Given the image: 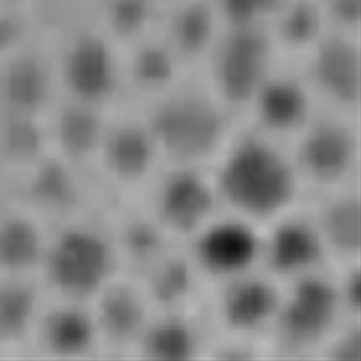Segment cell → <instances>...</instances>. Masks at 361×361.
Segmentation results:
<instances>
[{
    "mask_svg": "<svg viewBox=\"0 0 361 361\" xmlns=\"http://www.w3.org/2000/svg\"><path fill=\"white\" fill-rule=\"evenodd\" d=\"M210 169L222 210L260 228L307 197L288 145L243 122Z\"/></svg>",
    "mask_w": 361,
    "mask_h": 361,
    "instance_id": "6da1fadb",
    "label": "cell"
},
{
    "mask_svg": "<svg viewBox=\"0 0 361 361\" xmlns=\"http://www.w3.org/2000/svg\"><path fill=\"white\" fill-rule=\"evenodd\" d=\"M121 272L119 253L103 213L50 226L38 272L48 295L90 303Z\"/></svg>",
    "mask_w": 361,
    "mask_h": 361,
    "instance_id": "7a4b0ae2",
    "label": "cell"
},
{
    "mask_svg": "<svg viewBox=\"0 0 361 361\" xmlns=\"http://www.w3.org/2000/svg\"><path fill=\"white\" fill-rule=\"evenodd\" d=\"M141 110L164 165L212 168L241 126L214 94L195 90H172Z\"/></svg>",
    "mask_w": 361,
    "mask_h": 361,
    "instance_id": "3957f363",
    "label": "cell"
},
{
    "mask_svg": "<svg viewBox=\"0 0 361 361\" xmlns=\"http://www.w3.org/2000/svg\"><path fill=\"white\" fill-rule=\"evenodd\" d=\"M346 321L330 268L283 284L268 344L274 359L317 360L330 336Z\"/></svg>",
    "mask_w": 361,
    "mask_h": 361,
    "instance_id": "277c9868",
    "label": "cell"
},
{
    "mask_svg": "<svg viewBox=\"0 0 361 361\" xmlns=\"http://www.w3.org/2000/svg\"><path fill=\"white\" fill-rule=\"evenodd\" d=\"M288 148L307 197L361 184L360 116L319 110Z\"/></svg>",
    "mask_w": 361,
    "mask_h": 361,
    "instance_id": "5b68a950",
    "label": "cell"
},
{
    "mask_svg": "<svg viewBox=\"0 0 361 361\" xmlns=\"http://www.w3.org/2000/svg\"><path fill=\"white\" fill-rule=\"evenodd\" d=\"M163 165L142 110L134 106L114 110L94 168L110 203L140 199Z\"/></svg>",
    "mask_w": 361,
    "mask_h": 361,
    "instance_id": "8992f818",
    "label": "cell"
},
{
    "mask_svg": "<svg viewBox=\"0 0 361 361\" xmlns=\"http://www.w3.org/2000/svg\"><path fill=\"white\" fill-rule=\"evenodd\" d=\"M140 200L166 235L181 245L222 210L212 169L202 166L163 165Z\"/></svg>",
    "mask_w": 361,
    "mask_h": 361,
    "instance_id": "52a82bcc",
    "label": "cell"
},
{
    "mask_svg": "<svg viewBox=\"0 0 361 361\" xmlns=\"http://www.w3.org/2000/svg\"><path fill=\"white\" fill-rule=\"evenodd\" d=\"M281 294L283 284L262 268L214 286L204 307L213 336L269 346Z\"/></svg>",
    "mask_w": 361,
    "mask_h": 361,
    "instance_id": "ba28073f",
    "label": "cell"
},
{
    "mask_svg": "<svg viewBox=\"0 0 361 361\" xmlns=\"http://www.w3.org/2000/svg\"><path fill=\"white\" fill-rule=\"evenodd\" d=\"M262 247L263 228L225 210L185 244L210 288L260 269Z\"/></svg>",
    "mask_w": 361,
    "mask_h": 361,
    "instance_id": "9c48e42d",
    "label": "cell"
},
{
    "mask_svg": "<svg viewBox=\"0 0 361 361\" xmlns=\"http://www.w3.org/2000/svg\"><path fill=\"white\" fill-rule=\"evenodd\" d=\"M102 359H133L154 309L138 279L121 272L90 302Z\"/></svg>",
    "mask_w": 361,
    "mask_h": 361,
    "instance_id": "30bf717a",
    "label": "cell"
},
{
    "mask_svg": "<svg viewBox=\"0 0 361 361\" xmlns=\"http://www.w3.org/2000/svg\"><path fill=\"white\" fill-rule=\"evenodd\" d=\"M329 268L326 252L305 200L263 228L262 269L281 284Z\"/></svg>",
    "mask_w": 361,
    "mask_h": 361,
    "instance_id": "8fae6325",
    "label": "cell"
},
{
    "mask_svg": "<svg viewBox=\"0 0 361 361\" xmlns=\"http://www.w3.org/2000/svg\"><path fill=\"white\" fill-rule=\"evenodd\" d=\"M29 356L49 360L102 359L98 328L90 303L47 294Z\"/></svg>",
    "mask_w": 361,
    "mask_h": 361,
    "instance_id": "7c38bea8",
    "label": "cell"
},
{
    "mask_svg": "<svg viewBox=\"0 0 361 361\" xmlns=\"http://www.w3.org/2000/svg\"><path fill=\"white\" fill-rule=\"evenodd\" d=\"M269 75L271 53L265 38L241 26L216 53L213 94L241 119Z\"/></svg>",
    "mask_w": 361,
    "mask_h": 361,
    "instance_id": "4fadbf2b",
    "label": "cell"
},
{
    "mask_svg": "<svg viewBox=\"0 0 361 361\" xmlns=\"http://www.w3.org/2000/svg\"><path fill=\"white\" fill-rule=\"evenodd\" d=\"M56 80L63 92L60 98L106 111L122 106L121 76L114 56L95 37H82L66 50Z\"/></svg>",
    "mask_w": 361,
    "mask_h": 361,
    "instance_id": "5bb4252c",
    "label": "cell"
},
{
    "mask_svg": "<svg viewBox=\"0 0 361 361\" xmlns=\"http://www.w3.org/2000/svg\"><path fill=\"white\" fill-rule=\"evenodd\" d=\"M310 87L293 76L269 75L241 122L284 145H290L319 111Z\"/></svg>",
    "mask_w": 361,
    "mask_h": 361,
    "instance_id": "9a60e30c",
    "label": "cell"
},
{
    "mask_svg": "<svg viewBox=\"0 0 361 361\" xmlns=\"http://www.w3.org/2000/svg\"><path fill=\"white\" fill-rule=\"evenodd\" d=\"M111 113L59 98L45 118L50 153L94 173Z\"/></svg>",
    "mask_w": 361,
    "mask_h": 361,
    "instance_id": "2e32d148",
    "label": "cell"
},
{
    "mask_svg": "<svg viewBox=\"0 0 361 361\" xmlns=\"http://www.w3.org/2000/svg\"><path fill=\"white\" fill-rule=\"evenodd\" d=\"M329 268L361 263V184L306 197Z\"/></svg>",
    "mask_w": 361,
    "mask_h": 361,
    "instance_id": "e0dca14e",
    "label": "cell"
},
{
    "mask_svg": "<svg viewBox=\"0 0 361 361\" xmlns=\"http://www.w3.org/2000/svg\"><path fill=\"white\" fill-rule=\"evenodd\" d=\"M212 328L203 310H154L133 359L199 360L206 357Z\"/></svg>",
    "mask_w": 361,
    "mask_h": 361,
    "instance_id": "ac0fdd59",
    "label": "cell"
},
{
    "mask_svg": "<svg viewBox=\"0 0 361 361\" xmlns=\"http://www.w3.org/2000/svg\"><path fill=\"white\" fill-rule=\"evenodd\" d=\"M50 226L17 197H0V276L38 279Z\"/></svg>",
    "mask_w": 361,
    "mask_h": 361,
    "instance_id": "d6986e66",
    "label": "cell"
},
{
    "mask_svg": "<svg viewBox=\"0 0 361 361\" xmlns=\"http://www.w3.org/2000/svg\"><path fill=\"white\" fill-rule=\"evenodd\" d=\"M310 76L321 110L360 116V53L353 44L340 38L324 42L312 59Z\"/></svg>",
    "mask_w": 361,
    "mask_h": 361,
    "instance_id": "ffe728a7",
    "label": "cell"
},
{
    "mask_svg": "<svg viewBox=\"0 0 361 361\" xmlns=\"http://www.w3.org/2000/svg\"><path fill=\"white\" fill-rule=\"evenodd\" d=\"M154 310H203L210 284L202 276L185 245L176 244L134 276Z\"/></svg>",
    "mask_w": 361,
    "mask_h": 361,
    "instance_id": "44dd1931",
    "label": "cell"
},
{
    "mask_svg": "<svg viewBox=\"0 0 361 361\" xmlns=\"http://www.w3.org/2000/svg\"><path fill=\"white\" fill-rule=\"evenodd\" d=\"M45 298L37 278L0 276V356H29Z\"/></svg>",
    "mask_w": 361,
    "mask_h": 361,
    "instance_id": "7402d4cb",
    "label": "cell"
},
{
    "mask_svg": "<svg viewBox=\"0 0 361 361\" xmlns=\"http://www.w3.org/2000/svg\"><path fill=\"white\" fill-rule=\"evenodd\" d=\"M175 61L165 50L152 48L138 54L133 63L132 78L135 88L148 97V102L142 107L173 90L171 84L175 78Z\"/></svg>",
    "mask_w": 361,
    "mask_h": 361,
    "instance_id": "603a6c76",
    "label": "cell"
},
{
    "mask_svg": "<svg viewBox=\"0 0 361 361\" xmlns=\"http://www.w3.org/2000/svg\"><path fill=\"white\" fill-rule=\"evenodd\" d=\"M317 360L361 361V321H344L330 336Z\"/></svg>",
    "mask_w": 361,
    "mask_h": 361,
    "instance_id": "cb8c5ba5",
    "label": "cell"
},
{
    "mask_svg": "<svg viewBox=\"0 0 361 361\" xmlns=\"http://www.w3.org/2000/svg\"><path fill=\"white\" fill-rule=\"evenodd\" d=\"M331 271L345 318L361 321V263L349 264Z\"/></svg>",
    "mask_w": 361,
    "mask_h": 361,
    "instance_id": "d4e9b609",
    "label": "cell"
},
{
    "mask_svg": "<svg viewBox=\"0 0 361 361\" xmlns=\"http://www.w3.org/2000/svg\"><path fill=\"white\" fill-rule=\"evenodd\" d=\"M225 8L231 19L247 25L272 8L276 0H224Z\"/></svg>",
    "mask_w": 361,
    "mask_h": 361,
    "instance_id": "484cf974",
    "label": "cell"
}]
</instances>
